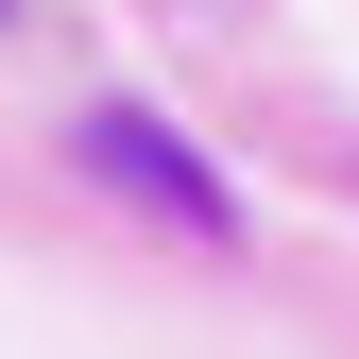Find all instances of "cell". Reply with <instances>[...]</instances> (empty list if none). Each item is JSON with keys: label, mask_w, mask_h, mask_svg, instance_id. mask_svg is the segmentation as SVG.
<instances>
[{"label": "cell", "mask_w": 359, "mask_h": 359, "mask_svg": "<svg viewBox=\"0 0 359 359\" xmlns=\"http://www.w3.org/2000/svg\"><path fill=\"white\" fill-rule=\"evenodd\" d=\"M86 171H103L120 205H171L189 240H240V189H222V171L171 137V120H137V103H86Z\"/></svg>", "instance_id": "cell-1"}]
</instances>
